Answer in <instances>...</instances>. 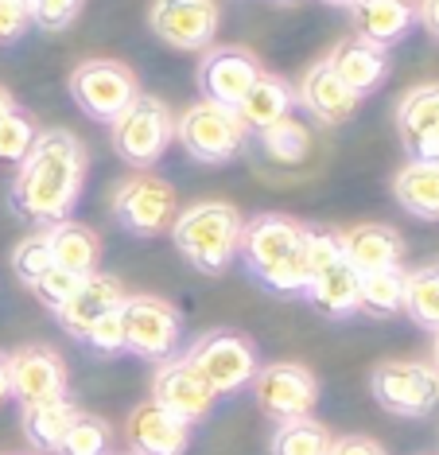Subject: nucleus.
<instances>
[{
  "label": "nucleus",
  "instance_id": "f257e3e1",
  "mask_svg": "<svg viewBox=\"0 0 439 455\" xmlns=\"http://www.w3.org/2000/svg\"><path fill=\"white\" fill-rule=\"evenodd\" d=\"M90 175V152L70 129H39L36 144L16 164L8 203L24 222L47 230L75 214Z\"/></svg>",
  "mask_w": 439,
  "mask_h": 455
},
{
  "label": "nucleus",
  "instance_id": "f03ea898",
  "mask_svg": "<svg viewBox=\"0 0 439 455\" xmlns=\"http://www.w3.org/2000/svg\"><path fill=\"white\" fill-rule=\"evenodd\" d=\"M237 257L245 261L249 276L276 296H303L311 273L303 253V222L288 214H253L242 226Z\"/></svg>",
  "mask_w": 439,
  "mask_h": 455
},
{
  "label": "nucleus",
  "instance_id": "7ed1b4c3",
  "mask_svg": "<svg viewBox=\"0 0 439 455\" xmlns=\"http://www.w3.org/2000/svg\"><path fill=\"white\" fill-rule=\"evenodd\" d=\"M242 226H245V219L234 203L203 199V203H191L187 211L175 214L172 242L191 268H198L203 276H218L237 257Z\"/></svg>",
  "mask_w": 439,
  "mask_h": 455
},
{
  "label": "nucleus",
  "instance_id": "20e7f679",
  "mask_svg": "<svg viewBox=\"0 0 439 455\" xmlns=\"http://www.w3.org/2000/svg\"><path fill=\"white\" fill-rule=\"evenodd\" d=\"M175 140L183 144V152L195 164L218 168V164L237 160L249 148V129L242 125L237 109L198 98L175 117Z\"/></svg>",
  "mask_w": 439,
  "mask_h": 455
},
{
  "label": "nucleus",
  "instance_id": "39448f33",
  "mask_svg": "<svg viewBox=\"0 0 439 455\" xmlns=\"http://www.w3.org/2000/svg\"><path fill=\"white\" fill-rule=\"evenodd\" d=\"M183 358L203 374V381L214 389V397H234V393L249 389V381L260 370L253 339L226 327L203 331Z\"/></svg>",
  "mask_w": 439,
  "mask_h": 455
},
{
  "label": "nucleus",
  "instance_id": "423d86ee",
  "mask_svg": "<svg viewBox=\"0 0 439 455\" xmlns=\"http://www.w3.org/2000/svg\"><path fill=\"white\" fill-rule=\"evenodd\" d=\"M175 140V113L167 109V101L140 94L129 109L109 125V144L113 152L137 172H148L152 164H160L167 144Z\"/></svg>",
  "mask_w": 439,
  "mask_h": 455
},
{
  "label": "nucleus",
  "instance_id": "0eeeda50",
  "mask_svg": "<svg viewBox=\"0 0 439 455\" xmlns=\"http://www.w3.org/2000/svg\"><path fill=\"white\" fill-rule=\"evenodd\" d=\"M67 90H70V101L90 121H98V125H113L144 94L140 78L124 63H113V59H86V63H78L67 78Z\"/></svg>",
  "mask_w": 439,
  "mask_h": 455
},
{
  "label": "nucleus",
  "instance_id": "6e6552de",
  "mask_svg": "<svg viewBox=\"0 0 439 455\" xmlns=\"http://www.w3.org/2000/svg\"><path fill=\"white\" fill-rule=\"evenodd\" d=\"M109 211L117 226L132 237H160L164 230H172L175 214H180V195L160 175H129L121 180L109 195Z\"/></svg>",
  "mask_w": 439,
  "mask_h": 455
},
{
  "label": "nucleus",
  "instance_id": "1a4fd4ad",
  "mask_svg": "<svg viewBox=\"0 0 439 455\" xmlns=\"http://www.w3.org/2000/svg\"><path fill=\"white\" fill-rule=\"evenodd\" d=\"M121 319H124V350L144 362L172 358L175 347L183 343V312L172 299H160L148 292L124 296Z\"/></svg>",
  "mask_w": 439,
  "mask_h": 455
},
{
  "label": "nucleus",
  "instance_id": "9d476101",
  "mask_svg": "<svg viewBox=\"0 0 439 455\" xmlns=\"http://www.w3.org/2000/svg\"><path fill=\"white\" fill-rule=\"evenodd\" d=\"M370 389L378 397V405L393 417L420 420L439 405V374L432 362L416 358H389L373 370Z\"/></svg>",
  "mask_w": 439,
  "mask_h": 455
},
{
  "label": "nucleus",
  "instance_id": "9b49d317",
  "mask_svg": "<svg viewBox=\"0 0 439 455\" xmlns=\"http://www.w3.org/2000/svg\"><path fill=\"white\" fill-rule=\"evenodd\" d=\"M249 389H253L257 409L265 417H273L276 424L311 417L319 405V378L299 362H268L253 374Z\"/></svg>",
  "mask_w": 439,
  "mask_h": 455
},
{
  "label": "nucleus",
  "instance_id": "f8f14e48",
  "mask_svg": "<svg viewBox=\"0 0 439 455\" xmlns=\"http://www.w3.org/2000/svg\"><path fill=\"white\" fill-rule=\"evenodd\" d=\"M148 28L172 51H206L222 28L218 0H152Z\"/></svg>",
  "mask_w": 439,
  "mask_h": 455
},
{
  "label": "nucleus",
  "instance_id": "ddd939ff",
  "mask_svg": "<svg viewBox=\"0 0 439 455\" xmlns=\"http://www.w3.org/2000/svg\"><path fill=\"white\" fill-rule=\"evenodd\" d=\"M152 401L160 409L172 412V417L187 420L191 428H195V424H203L214 412V405H218L214 389L203 381V374H198L187 358H175V355L164 358V362H156Z\"/></svg>",
  "mask_w": 439,
  "mask_h": 455
},
{
  "label": "nucleus",
  "instance_id": "4468645a",
  "mask_svg": "<svg viewBox=\"0 0 439 455\" xmlns=\"http://www.w3.org/2000/svg\"><path fill=\"white\" fill-rule=\"evenodd\" d=\"M8 381H12V397L20 405H39V401H55L70 393L67 362L55 347L28 343L8 355Z\"/></svg>",
  "mask_w": 439,
  "mask_h": 455
},
{
  "label": "nucleus",
  "instance_id": "2eb2a0df",
  "mask_svg": "<svg viewBox=\"0 0 439 455\" xmlns=\"http://www.w3.org/2000/svg\"><path fill=\"white\" fill-rule=\"evenodd\" d=\"M265 75L260 59L245 47H206L198 59V90L206 101H218L226 109H237L242 98L253 90V82Z\"/></svg>",
  "mask_w": 439,
  "mask_h": 455
},
{
  "label": "nucleus",
  "instance_id": "dca6fc26",
  "mask_svg": "<svg viewBox=\"0 0 439 455\" xmlns=\"http://www.w3.org/2000/svg\"><path fill=\"white\" fill-rule=\"evenodd\" d=\"M396 137L409 160H439V82H420L396 101Z\"/></svg>",
  "mask_w": 439,
  "mask_h": 455
},
{
  "label": "nucleus",
  "instance_id": "f3484780",
  "mask_svg": "<svg viewBox=\"0 0 439 455\" xmlns=\"http://www.w3.org/2000/svg\"><path fill=\"white\" fill-rule=\"evenodd\" d=\"M124 440H129L132 455H187V448H191V424L172 417V412L160 409L148 397L129 412Z\"/></svg>",
  "mask_w": 439,
  "mask_h": 455
},
{
  "label": "nucleus",
  "instance_id": "a211bd4d",
  "mask_svg": "<svg viewBox=\"0 0 439 455\" xmlns=\"http://www.w3.org/2000/svg\"><path fill=\"white\" fill-rule=\"evenodd\" d=\"M299 101V109L307 113L315 125H342V121L350 117L354 109H358V94L354 90H347V82H342L334 70L327 67V59H319L315 67H307L303 70V78H299V86L291 90Z\"/></svg>",
  "mask_w": 439,
  "mask_h": 455
},
{
  "label": "nucleus",
  "instance_id": "6ab92c4d",
  "mask_svg": "<svg viewBox=\"0 0 439 455\" xmlns=\"http://www.w3.org/2000/svg\"><path fill=\"white\" fill-rule=\"evenodd\" d=\"M124 284L117 281V276H106V273H90V276H82V284L75 288V296L67 299L62 307H55V319H59V327L67 331L70 339H78L82 343V335L98 323L101 315H109V312H117V307L124 304Z\"/></svg>",
  "mask_w": 439,
  "mask_h": 455
},
{
  "label": "nucleus",
  "instance_id": "aec40b11",
  "mask_svg": "<svg viewBox=\"0 0 439 455\" xmlns=\"http://www.w3.org/2000/svg\"><path fill=\"white\" fill-rule=\"evenodd\" d=\"M347 12L354 36L381 51L404 44L416 28V0H354Z\"/></svg>",
  "mask_w": 439,
  "mask_h": 455
},
{
  "label": "nucleus",
  "instance_id": "412c9836",
  "mask_svg": "<svg viewBox=\"0 0 439 455\" xmlns=\"http://www.w3.org/2000/svg\"><path fill=\"white\" fill-rule=\"evenodd\" d=\"M342 253L354 273H381V268L404 265V237L385 222H358L342 230Z\"/></svg>",
  "mask_w": 439,
  "mask_h": 455
},
{
  "label": "nucleus",
  "instance_id": "4be33fe9",
  "mask_svg": "<svg viewBox=\"0 0 439 455\" xmlns=\"http://www.w3.org/2000/svg\"><path fill=\"white\" fill-rule=\"evenodd\" d=\"M327 67L347 82V90L365 98V94H373V90H381L385 78H389V51L350 36V39H339V44L331 47Z\"/></svg>",
  "mask_w": 439,
  "mask_h": 455
},
{
  "label": "nucleus",
  "instance_id": "5701e85b",
  "mask_svg": "<svg viewBox=\"0 0 439 455\" xmlns=\"http://www.w3.org/2000/svg\"><path fill=\"white\" fill-rule=\"evenodd\" d=\"M393 199L420 222H439V160H404L393 175Z\"/></svg>",
  "mask_w": 439,
  "mask_h": 455
},
{
  "label": "nucleus",
  "instance_id": "b1692460",
  "mask_svg": "<svg viewBox=\"0 0 439 455\" xmlns=\"http://www.w3.org/2000/svg\"><path fill=\"white\" fill-rule=\"evenodd\" d=\"M358 292H362V273H354L347 261L323 268L307 281L303 299L327 319H350L358 315Z\"/></svg>",
  "mask_w": 439,
  "mask_h": 455
},
{
  "label": "nucleus",
  "instance_id": "393cba45",
  "mask_svg": "<svg viewBox=\"0 0 439 455\" xmlns=\"http://www.w3.org/2000/svg\"><path fill=\"white\" fill-rule=\"evenodd\" d=\"M78 405L75 397H55V401H39V405H24V417H20V428L31 443L36 455H59V443L67 436V428L78 420Z\"/></svg>",
  "mask_w": 439,
  "mask_h": 455
},
{
  "label": "nucleus",
  "instance_id": "a878e982",
  "mask_svg": "<svg viewBox=\"0 0 439 455\" xmlns=\"http://www.w3.org/2000/svg\"><path fill=\"white\" fill-rule=\"evenodd\" d=\"M47 245H51V257H55L59 268H67V273L75 276H90L98 273V257H101V237L90 230L86 222H55L47 226Z\"/></svg>",
  "mask_w": 439,
  "mask_h": 455
},
{
  "label": "nucleus",
  "instance_id": "bb28decb",
  "mask_svg": "<svg viewBox=\"0 0 439 455\" xmlns=\"http://www.w3.org/2000/svg\"><path fill=\"white\" fill-rule=\"evenodd\" d=\"M291 106H296V94H291V86L280 75H260L253 82V90L242 98V106H237V117H242V125L249 129V137L268 125H276V121H284Z\"/></svg>",
  "mask_w": 439,
  "mask_h": 455
},
{
  "label": "nucleus",
  "instance_id": "cd10ccee",
  "mask_svg": "<svg viewBox=\"0 0 439 455\" xmlns=\"http://www.w3.org/2000/svg\"><path fill=\"white\" fill-rule=\"evenodd\" d=\"M404 315L420 331H439V265H420L404 273Z\"/></svg>",
  "mask_w": 439,
  "mask_h": 455
},
{
  "label": "nucleus",
  "instance_id": "c85d7f7f",
  "mask_svg": "<svg viewBox=\"0 0 439 455\" xmlns=\"http://www.w3.org/2000/svg\"><path fill=\"white\" fill-rule=\"evenodd\" d=\"M253 140L268 160L280 164V168H299V164L311 156V129L303 125V121H291V117L253 132Z\"/></svg>",
  "mask_w": 439,
  "mask_h": 455
},
{
  "label": "nucleus",
  "instance_id": "c756f323",
  "mask_svg": "<svg viewBox=\"0 0 439 455\" xmlns=\"http://www.w3.org/2000/svg\"><path fill=\"white\" fill-rule=\"evenodd\" d=\"M404 273L409 268H381V273H365L362 276V292H358V312L370 319H393L404 307Z\"/></svg>",
  "mask_w": 439,
  "mask_h": 455
},
{
  "label": "nucleus",
  "instance_id": "7c9ffc66",
  "mask_svg": "<svg viewBox=\"0 0 439 455\" xmlns=\"http://www.w3.org/2000/svg\"><path fill=\"white\" fill-rule=\"evenodd\" d=\"M331 432L323 428L315 417H296V420H280L268 451L273 455H327L331 451Z\"/></svg>",
  "mask_w": 439,
  "mask_h": 455
},
{
  "label": "nucleus",
  "instance_id": "2f4dec72",
  "mask_svg": "<svg viewBox=\"0 0 439 455\" xmlns=\"http://www.w3.org/2000/svg\"><path fill=\"white\" fill-rule=\"evenodd\" d=\"M109 443H113L109 420L93 417V412H78V420L70 424L59 443V455H109Z\"/></svg>",
  "mask_w": 439,
  "mask_h": 455
},
{
  "label": "nucleus",
  "instance_id": "473e14b6",
  "mask_svg": "<svg viewBox=\"0 0 439 455\" xmlns=\"http://www.w3.org/2000/svg\"><path fill=\"white\" fill-rule=\"evenodd\" d=\"M39 137V125L28 109H8L0 117V164H20Z\"/></svg>",
  "mask_w": 439,
  "mask_h": 455
},
{
  "label": "nucleus",
  "instance_id": "72a5a7b5",
  "mask_svg": "<svg viewBox=\"0 0 439 455\" xmlns=\"http://www.w3.org/2000/svg\"><path fill=\"white\" fill-rule=\"evenodd\" d=\"M303 253H307L311 276L347 261V253H342V230H334V226H303Z\"/></svg>",
  "mask_w": 439,
  "mask_h": 455
},
{
  "label": "nucleus",
  "instance_id": "f704fd0d",
  "mask_svg": "<svg viewBox=\"0 0 439 455\" xmlns=\"http://www.w3.org/2000/svg\"><path fill=\"white\" fill-rule=\"evenodd\" d=\"M51 265H55V257H51V245H47V234H44V230L24 237V242H20L16 250H12V273H16L28 288L36 284Z\"/></svg>",
  "mask_w": 439,
  "mask_h": 455
},
{
  "label": "nucleus",
  "instance_id": "c9c22d12",
  "mask_svg": "<svg viewBox=\"0 0 439 455\" xmlns=\"http://www.w3.org/2000/svg\"><path fill=\"white\" fill-rule=\"evenodd\" d=\"M82 347H90L98 358H117L124 355V319H121V307L109 315H101L86 335H82Z\"/></svg>",
  "mask_w": 439,
  "mask_h": 455
},
{
  "label": "nucleus",
  "instance_id": "e433bc0d",
  "mask_svg": "<svg viewBox=\"0 0 439 455\" xmlns=\"http://www.w3.org/2000/svg\"><path fill=\"white\" fill-rule=\"evenodd\" d=\"M86 0H28V12H31V24L44 28V32H62L70 28L82 12Z\"/></svg>",
  "mask_w": 439,
  "mask_h": 455
},
{
  "label": "nucleus",
  "instance_id": "4c0bfd02",
  "mask_svg": "<svg viewBox=\"0 0 439 455\" xmlns=\"http://www.w3.org/2000/svg\"><path fill=\"white\" fill-rule=\"evenodd\" d=\"M82 284V276H75V273H67V268H59V265H51L44 276H39L36 284H31V292H36V299L44 307H51V312H55V307H62L67 304L70 296H75V288Z\"/></svg>",
  "mask_w": 439,
  "mask_h": 455
},
{
  "label": "nucleus",
  "instance_id": "58836bf2",
  "mask_svg": "<svg viewBox=\"0 0 439 455\" xmlns=\"http://www.w3.org/2000/svg\"><path fill=\"white\" fill-rule=\"evenodd\" d=\"M28 0H0V47H12L31 32Z\"/></svg>",
  "mask_w": 439,
  "mask_h": 455
},
{
  "label": "nucleus",
  "instance_id": "ea45409f",
  "mask_svg": "<svg viewBox=\"0 0 439 455\" xmlns=\"http://www.w3.org/2000/svg\"><path fill=\"white\" fill-rule=\"evenodd\" d=\"M327 455H389V451L370 436H339V440H331Z\"/></svg>",
  "mask_w": 439,
  "mask_h": 455
},
{
  "label": "nucleus",
  "instance_id": "a19ab883",
  "mask_svg": "<svg viewBox=\"0 0 439 455\" xmlns=\"http://www.w3.org/2000/svg\"><path fill=\"white\" fill-rule=\"evenodd\" d=\"M416 24L427 28V36L439 44V0H416Z\"/></svg>",
  "mask_w": 439,
  "mask_h": 455
},
{
  "label": "nucleus",
  "instance_id": "79ce46f5",
  "mask_svg": "<svg viewBox=\"0 0 439 455\" xmlns=\"http://www.w3.org/2000/svg\"><path fill=\"white\" fill-rule=\"evenodd\" d=\"M12 397V381H8V355H0V405Z\"/></svg>",
  "mask_w": 439,
  "mask_h": 455
},
{
  "label": "nucleus",
  "instance_id": "37998d69",
  "mask_svg": "<svg viewBox=\"0 0 439 455\" xmlns=\"http://www.w3.org/2000/svg\"><path fill=\"white\" fill-rule=\"evenodd\" d=\"M8 109H16V98H12V90L8 86H0V117H4Z\"/></svg>",
  "mask_w": 439,
  "mask_h": 455
},
{
  "label": "nucleus",
  "instance_id": "c03bdc74",
  "mask_svg": "<svg viewBox=\"0 0 439 455\" xmlns=\"http://www.w3.org/2000/svg\"><path fill=\"white\" fill-rule=\"evenodd\" d=\"M432 366H435V374H439V331L432 335Z\"/></svg>",
  "mask_w": 439,
  "mask_h": 455
},
{
  "label": "nucleus",
  "instance_id": "a18cd8bd",
  "mask_svg": "<svg viewBox=\"0 0 439 455\" xmlns=\"http://www.w3.org/2000/svg\"><path fill=\"white\" fill-rule=\"evenodd\" d=\"M323 4H331V8H350L354 0H323Z\"/></svg>",
  "mask_w": 439,
  "mask_h": 455
},
{
  "label": "nucleus",
  "instance_id": "49530a36",
  "mask_svg": "<svg viewBox=\"0 0 439 455\" xmlns=\"http://www.w3.org/2000/svg\"><path fill=\"white\" fill-rule=\"evenodd\" d=\"M4 455H36V451H4Z\"/></svg>",
  "mask_w": 439,
  "mask_h": 455
},
{
  "label": "nucleus",
  "instance_id": "de8ad7c7",
  "mask_svg": "<svg viewBox=\"0 0 439 455\" xmlns=\"http://www.w3.org/2000/svg\"><path fill=\"white\" fill-rule=\"evenodd\" d=\"M109 455H113V451H109ZM117 455H132V451H117Z\"/></svg>",
  "mask_w": 439,
  "mask_h": 455
}]
</instances>
